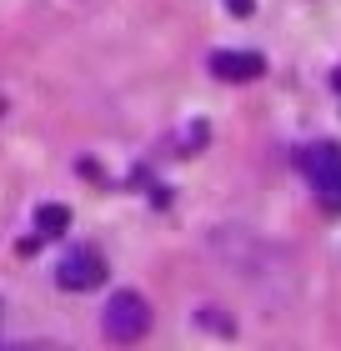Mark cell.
Instances as JSON below:
<instances>
[{"mask_svg":"<svg viewBox=\"0 0 341 351\" xmlns=\"http://www.w3.org/2000/svg\"><path fill=\"white\" fill-rule=\"evenodd\" d=\"M211 71H216L221 81H256V75L266 71V60L256 51H216L211 56Z\"/></svg>","mask_w":341,"mask_h":351,"instance_id":"277c9868","label":"cell"},{"mask_svg":"<svg viewBox=\"0 0 341 351\" xmlns=\"http://www.w3.org/2000/svg\"><path fill=\"white\" fill-rule=\"evenodd\" d=\"M36 226H40V236H60V231H71V211L66 206H40Z\"/></svg>","mask_w":341,"mask_h":351,"instance_id":"5b68a950","label":"cell"},{"mask_svg":"<svg viewBox=\"0 0 341 351\" xmlns=\"http://www.w3.org/2000/svg\"><path fill=\"white\" fill-rule=\"evenodd\" d=\"M56 281L66 286V291H95V286L106 281V256L95 246H71V256L60 261Z\"/></svg>","mask_w":341,"mask_h":351,"instance_id":"3957f363","label":"cell"},{"mask_svg":"<svg viewBox=\"0 0 341 351\" xmlns=\"http://www.w3.org/2000/svg\"><path fill=\"white\" fill-rule=\"evenodd\" d=\"M301 171L311 181L316 201L327 211H341V146L336 141H321V146H306L301 151Z\"/></svg>","mask_w":341,"mask_h":351,"instance_id":"7a4b0ae2","label":"cell"},{"mask_svg":"<svg viewBox=\"0 0 341 351\" xmlns=\"http://www.w3.org/2000/svg\"><path fill=\"white\" fill-rule=\"evenodd\" d=\"M251 5H256V0H226V10H231V15H251Z\"/></svg>","mask_w":341,"mask_h":351,"instance_id":"8992f818","label":"cell"},{"mask_svg":"<svg viewBox=\"0 0 341 351\" xmlns=\"http://www.w3.org/2000/svg\"><path fill=\"white\" fill-rule=\"evenodd\" d=\"M101 331L110 341H121V346H136L145 331H151V301L141 291H116L106 301V311H101Z\"/></svg>","mask_w":341,"mask_h":351,"instance_id":"6da1fadb","label":"cell"}]
</instances>
